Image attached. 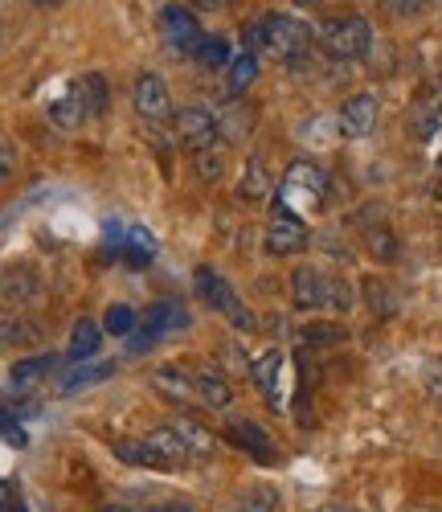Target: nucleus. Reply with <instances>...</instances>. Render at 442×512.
Returning <instances> with one entry per match:
<instances>
[{
    "label": "nucleus",
    "mask_w": 442,
    "mask_h": 512,
    "mask_svg": "<svg viewBox=\"0 0 442 512\" xmlns=\"http://www.w3.org/2000/svg\"><path fill=\"white\" fill-rule=\"evenodd\" d=\"M299 5H316V0H299Z\"/></svg>",
    "instance_id": "43"
},
{
    "label": "nucleus",
    "mask_w": 442,
    "mask_h": 512,
    "mask_svg": "<svg viewBox=\"0 0 442 512\" xmlns=\"http://www.w3.org/2000/svg\"><path fill=\"white\" fill-rule=\"evenodd\" d=\"M271 173H267V164L262 160H246L242 168V181H238V201H250V205H262V201H271Z\"/></svg>",
    "instance_id": "18"
},
{
    "label": "nucleus",
    "mask_w": 442,
    "mask_h": 512,
    "mask_svg": "<svg viewBox=\"0 0 442 512\" xmlns=\"http://www.w3.org/2000/svg\"><path fill=\"white\" fill-rule=\"evenodd\" d=\"M279 508V492L271 484H254L238 496V512H275Z\"/></svg>",
    "instance_id": "29"
},
{
    "label": "nucleus",
    "mask_w": 442,
    "mask_h": 512,
    "mask_svg": "<svg viewBox=\"0 0 442 512\" xmlns=\"http://www.w3.org/2000/svg\"><path fill=\"white\" fill-rule=\"evenodd\" d=\"M324 197H328V173L312 160H295L279 185V209L303 218V213H316Z\"/></svg>",
    "instance_id": "1"
},
{
    "label": "nucleus",
    "mask_w": 442,
    "mask_h": 512,
    "mask_svg": "<svg viewBox=\"0 0 442 512\" xmlns=\"http://www.w3.org/2000/svg\"><path fill=\"white\" fill-rule=\"evenodd\" d=\"M426 5H430V0H385V9L393 17H418Z\"/></svg>",
    "instance_id": "37"
},
{
    "label": "nucleus",
    "mask_w": 442,
    "mask_h": 512,
    "mask_svg": "<svg viewBox=\"0 0 442 512\" xmlns=\"http://www.w3.org/2000/svg\"><path fill=\"white\" fill-rule=\"evenodd\" d=\"M152 390L164 394L168 402H193L197 398V377H189L185 369H156Z\"/></svg>",
    "instance_id": "20"
},
{
    "label": "nucleus",
    "mask_w": 442,
    "mask_h": 512,
    "mask_svg": "<svg viewBox=\"0 0 442 512\" xmlns=\"http://www.w3.org/2000/svg\"><path fill=\"white\" fill-rule=\"evenodd\" d=\"M422 386H426V394H430L434 402H442V357H430V361L422 365Z\"/></svg>",
    "instance_id": "35"
},
{
    "label": "nucleus",
    "mask_w": 442,
    "mask_h": 512,
    "mask_svg": "<svg viewBox=\"0 0 442 512\" xmlns=\"http://www.w3.org/2000/svg\"><path fill=\"white\" fill-rule=\"evenodd\" d=\"M226 439H230L234 447H242L246 455H254L258 463H275V443H271V439H267V431H262L258 422H250V418H238V422H230Z\"/></svg>",
    "instance_id": "13"
},
{
    "label": "nucleus",
    "mask_w": 442,
    "mask_h": 512,
    "mask_svg": "<svg viewBox=\"0 0 442 512\" xmlns=\"http://www.w3.org/2000/svg\"><path fill=\"white\" fill-rule=\"evenodd\" d=\"M193 287H197V295H201V300L209 304V308H217L221 316H226L238 332H254V316L246 312V304L238 300V295H234V287L226 283V279H221L213 267H201L197 275H193Z\"/></svg>",
    "instance_id": "4"
},
{
    "label": "nucleus",
    "mask_w": 442,
    "mask_h": 512,
    "mask_svg": "<svg viewBox=\"0 0 442 512\" xmlns=\"http://www.w3.org/2000/svg\"><path fill=\"white\" fill-rule=\"evenodd\" d=\"M119 259L127 267H148L156 259V238L148 226H127L123 230V242H119Z\"/></svg>",
    "instance_id": "16"
},
{
    "label": "nucleus",
    "mask_w": 442,
    "mask_h": 512,
    "mask_svg": "<svg viewBox=\"0 0 442 512\" xmlns=\"http://www.w3.org/2000/svg\"><path fill=\"white\" fill-rule=\"evenodd\" d=\"M320 46L328 58L336 62H357L373 50V25L357 13H344V17H328L320 25Z\"/></svg>",
    "instance_id": "2"
},
{
    "label": "nucleus",
    "mask_w": 442,
    "mask_h": 512,
    "mask_svg": "<svg viewBox=\"0 0 442 512\" xmlns=\"http://www.w3.org/2000/svg\"><path fill=\"white\" fill-rule=\"evenodd\" d=\"M320 246H324L328 254H336L340 263H348V259H352V250H348V246H344V242H340L336 234H320Z\"/></svg>",
    "instance_id": "38"
},
{
    "label": "nucleus",
    "mask_w": 442,
    "mask_h": 512,
    "mask_svg": "<svg viewBox=\"0 0 442 512\" xmlns=\"http://www.w3.org/2000/svg\"><path fill=\"white\" fill-rule=\"evenodd\" d=\"M41 300V275L25 263H13L0 271V308H9V312H25Z\"/></svg>",
    "instance_id": "5"
},
{
    "label": "nucleus",
    "mask_w": 442,
    "mask_h": 512,
    "mask_svg": "<svg viewBox=\"0 0 442 512\" xmlns=\"http://www.w3.org/2000/svg\"><path fill=\"white\" fill-rule=\"evenodd\" d=\"M340 136L348 140H365L373 136V127H377V99L369 91H357V95H348L344 107H340Z\"/></svg>",
    "instance_id": "9"
},
{
    "label": "nucleus",
    "mask_w": 442,
    "mask_h": 512,
    "mask_svg": "<svg viewBox=\"0 0 442 512\" xmlns=\"http://www.w3.org/2000/svg\"><path fill=\"white\" fill-rule=\"evenodd\" d=\"M262 242H267V254H275V259H287V254L307 250L312 234H307L303 218H295V213L279 209V213H275V222L267 226V238H262Z\"/></svg>",
    "instance_id": "8"
},
{
    "label": "nucleus",
    "mask_w": 442,
    "mask_h": 512,
    "mask_svg": "<svg viewBox=\"0 0 442 512\" xmlns=\"http://www.w3.org/2000/svg\"><path fill=\"white\" fill-rule=\"evenodd\" d=\"M361 291H365V300H369V308H373V312H377L381 320L397 312V300H393V291H389V287H385L381 279H365V287H361Z\"/></svg>",
    "instance_id": "33"
},
{
    "label": "nucleus",
    "mask_w": 442,
    "mask_h": 512,
    "mask_svg": "<svg viewBox=\"0 0 442 512\" xmlns=\"http://www.w3.org/2000/svg\"><path fill=\"white\" fill-rule=\"evenodd\" d=\"M54 365H58V357H54V353H41V357L17 361V365H13V373H9V381H13L17 390H29V386H37V381L46 377V373H50Z\"/></svg>",
    "instance_id": "25"
},
{
    "label": "nucleus",
    "mask_w": 442,
    "mask_h": 512,
    "mask_svg": "<svg viewBox=\"0 0 442 512\" xmlns=\"http://www.w3.org/2000/svg\"><path fill=\"white\" fill-rule=\"evenodd\" d=\"M303 336L312 340V345H340V340H344V328H340V324H312Z\"/></svg>",
    "instance_id": "36"
},
{
    "label": "nucleus",
    "mask_w": 442,
    "mask_h": 512,
    "mask_svg": "<svg viewBox=\"0 0 442 512\" xmlns=\"http://www.w3.org/2000/svg\"><path fill=\"white\" fill-rule=\"evenodd\" d=\"M197 398L209 406V410H226L234 402V386L226 377H217V373H201L197 377Z\"/></svg>",
    "instance_id": "24"
},
{
    "label": "nucleus",
    "mask_w": 442,
    "mask_h": 512,
    "mask_svg": "<svg viewBox=\"0 0 442 512\" xmlns=\"http://www.w3.org/2000/svg\"><path fill=\"white\" fill-rule=\"evenodd\" d=\"M140 324L152 328L156 336H168V332H185L193 320H189V308H185L181 300H160V304H152V308L144 312Z\"/></svg>",
    "instance_id": "14"
},
{
    "label": "nucleus",
    "mask_w": 442,
    "mask_h": 512,
    "mask_svg": "<svg viewBox=\"0 0 442 512\" xmlns=\"http://www.w3.org/2000/svg\"><path fill=\"white\" fill-rule=\"evenodd\" d=\"M115 459L127 463V467H168V463L148 447V439H123V443H115Z\"/></svg>",
    "instance_id": "26"
},
{
    "label": "nucleus",
    "mask_w": 442,
    "mask_h": 512,
    "mask_svg": "<svg viewBox=\"0 0 442 512\" xmlns=\"http://www.w3.org/2000/svg\"><path fill=\"white\" fill-rule=\"evenodd\" d=\"M136 328H140V316L131 312L127 304H111V308L103 312V332H111V336H123V340H127Z\"/></svg>",
    "instance_id": "30"
},
{
    "label": "nucleus",
    "mask_w": 442,
    "mask_h": 512,
    "mask_svg": "<svg viewBox=\"0 0 442 512\" xmlns=\"http://www.w3.org/2000/svg\"><path fill=\"white\" fill-rule=\"evenodd\" d=\"M13 164H17L13 148H9V144H0V185H5V181H9V173H13Z\"/></svg>",
    "instance_id": "39"
},
{
    "label": "nucleus",
    "mask_w": 442,
    "mask_h": 512,
    "mask_svg": "<svg viewBox=\"0 0 442 512\" xmlns=\"http://www.w3.org/2000/svg\"><path fill=\"white\" fill-rule=\"evenodd\" d=\"M91 115V99H86V78H74L70 87L50 103V119L62 127V132H78Z\"/></svg>",
    "instance_id": "11"
},
{
    "label": "nucleus",
    "mask_w": 442,
    "mask_h": 512,
    "mask_svg": "<svg viewBox=\"0 0 442 512\" xmlns=\"http://www.w3.org/2000/svg\"><path fill=\"white\" fill-rule=\"evenodd\" d=\"M103 320H91V316H82L74 328H70V345H66V357L70 361H91L103 345Z\"/></svg>",
    "instance_id": "15"
},
{
    "label": "nucleus",
    "mask_w": 442,
    "mask_h": 512,
    "mask_svg": "<svg viewBox=\"0 0 442 512\" xmlns=\"http://www.w3.org/2000/svg\"><path fill=\"white\" fill-rule=\"evenodd\" d=\"M352 304H357V291H352L340 275L336 279H328V308H336V312H348Z\"/></svg>",
    "instance_id": "34"
},
{
    "label": "nucleus",
    "mask_w": 442,
    "mask_h": 512,
    "mask_svg": "<svg viewBox=\"0 0 442 512\" xmlns=\"http://www.w3.org/2000/svg\"><path fill=\"white\" fill-rule=\"evenodd\" d=\"M172 426H176V435L185 439V447H189V455H193V459H209V455L217 451V435L209 431L205 422H197V418L181 414V418H176Z\"/></svg>",
    "instance_id": "19"
},
{
    "label": "nucleus",
    "mask_w": 442,
    "mask_h": 512,
    "mask_svg": "<svg viewBox=\"0 0 442 512\" xmlns=\"http://www.w3.org/2000/svg\"><path fill=\"white\" fill-rule=\"evenodd\" d=\"M226 74H230V95L238 99L246 87H250V82L258 78V54H238V58H230V66H226Z\"/></svg>",
    "instance_id": "27"
},
{
    "label": "nucleus",
    "mask_w": 442,
    "mask_h": 512,
    "mask_svg": "<svg viewBox=\"0 0 442 512\" xmlns=\"http://www.w3.org/2000/svg\"><path fill=\"white\" fill-rule=\"evenodd\" d=\"M221 353L230 357V361H226V369H246V353H242L238 345H230V340H226V345H221Z\"/></svg>",
    "instance_id": "40"
},
{
    "label": "nucleus",
    "mask_w": 442,
    "mask_h": 512,
    "mask_svg": "<svg viewBox=\"0 0 442 512\" xmlns=\"http://www.w3.org/2000/svg\"><path fill=\"white\" fill-rule=\"evenodd\" d=\"M262 25V50L271 58H283V62H299L307 50H312V29H307L299 17L291 13H267L258 21Z\"/></svg>",
    "instance_id": "3"
},
{
    "label": "nucleus",
    "mask_w": 442,
    "mask_h": 512,
    "mask_svg": "<svg viewBox=\"0 0 442 512\" xmlns=\"http://www.w3.org/2000/svg\"><path fill=\"white\" fill-rule=\"evenodd\" d=\"M156 21H160L164 41H168L176 54H193V50H197V41L205 37L201 25H197V17H193V9H185V5H164Z\"/></svg>",
    "instance_id": "6"
},
{
    "label": "nucleus",
    "mask_w": 442,
    "mask_h": 512,
    "mask_svg": "<svg viewBox=\"0 0 442 512\" xmlns=\"http://www.w3.org/2000/svg\"><path fill=\"white\" fill-rule=\"evenodd\" d=\"M279 373H283V353L279 349H267L254 365H250V377H254V386L267 394L275 406H279Z\"/></svg>",
    "instance_id": "21"
},
{
    "label": "nucleus",
    "mask_w": 442,
    "mask_h": 512,
    "mask_svg": "<svg viewBox=\"0 0 442 512\" xmlns=\"http://www.w3.org/2000/svg\"><path fill=\"white\" fill-rule=\"evenodd\" d=\"M41 5H58V0H41Z\"/></svg>",
    "instance_id": "44"
},
{
    "label": "nucleus",
    "mask_w": 442,
    "mask_h": 512,
    "mask_svg": "<svg viewBox=\"0 0 442 512\" xmlns=\"http://www.w3.org/2000/svg\"><path fill=\"white\" fill-rule=\"evenodd\" d=\"M193 168H197V177L205 181V185H213V181H221V173H226V152H221L217 144H209V148H201V152H193Z\"/></svg>",
    "instance_id": "28"
},
{
    "label": "nucleus",
    "mask_w": 442,
    "mask_h": 512,
    "mask_svg": "<svg viewBox=\"0 0 442 512\" xmlns=\"http://www.w3.org/2000/svg\"><path fill=\"white\" fill-rule=\"evenodd\" d=\"M365 246H369L373 259H381V263L397 259V238H393L389 226H365Z\"/></svg>",
    "instance_id": "32"
},
{
    "label": "nucleus",
    "mask_w": 442,
    "mask_h": 512,
    "mask_svg": "<svg viewBox=\"0 0 442 512\" xmlns=\"http://www.w3.org/2000/svg\"><path fill=\"white\" fill-rule=\"evenodd\" d=\"M74 369L62 377V398H70V394H78L82 386H99V381H107L111 373H115V361H70Z\"/></svg>",
    "instance_id": "17"
},
{
    "label": "nucleus",
    "mask_w": 442,
    "mask_h": 512,
    "mask_svg": "<svg viewBox=\"0 0 442 512\" xmlns=\"http://www.w3.org/2000/svg\"><path fill=\"white\" fill-rule=\"evenodd\" d=\"M152 512H193V508L189 504H156Z\"/></svg>",
    "instance_id": "41"
},
{
    "label": "nucleus",
    "mask_w": 442,
    "mask_h": 512,
    "mask_svg": "<svg viewBox=\"0 0 442 512\" xmlns=\"http://www.w3.org/2000/svg\"><path fill=\"white\" fill-rule=\"evenodd\" d=\"M172 132H176V140H181L189 152H201V148L217 144L221 127H217V119H213L205 107H185V111H176Z\"/></svg>",
    "instance_id": "7"
},
{
    "label": "nucleus",
    "mask_w": 442,
    "mask_h": 512,
    "mask_svg": "<svg viewBox=\"0 0 442 512\" xmlns=\"http://www.w3.org/2000/svg\"><path fill=\"white\" fill-rule=\"evenodd\" d=\"M291 304L299 312H312L328 304V275H320L316 267H295L291 271Z\"/></svg>",
    "instance_id": "12"
},
{
    "label": "nucleus",
    "mask_w": 442,
    "mask_h": 512,
    "mask_svg": "<svg viewBox=\"0 0 442 512\" xmlns=\"http://www.w3.org/2000/svg\"><path fill=\"white\" fill-rule=\"evenodd\" d=\"M131 103H136V115L148 123H160L172 115V99H168V87L160 74H140L136 87H131Z\"/></svg>",
    "instance_id": "10"
},
{
    "label": "nucleus",
    "mask_w": 442,
    "mask_h": 512,
    "mask_svg": "<svg viewBox=\"0 0 442 512\" xmlns=\"http://www.w3.org/2000/svg\"><path fill=\"white\" fill-rule=\"evenodd\" d=\"M221 5H230V0H197V9H221Z\"/></svg>",
    "instance_id": "42"
},
{
    "label": "nucleus",
    "mask_w": 442,
    "mask_h": 512,
    "mask_svg": "<svg viewBox=\"0 0 442 512\" xmlns=\"http://www.w3.org/2000/svg\"><path fill=\"white\" fill-rule=\"evenodd\" d=\"M33 324H25L17 312H9V308H0V349H13V345H25V340L33 336L29 332Z\"/></svg>",
    "instance_id": "31"
},
{
    "label": "nucleus",
    "mask_w": 442,
    "mask_h": 512,
    "mask_svg": "<svg viewBox=\"0 0 442 512\" xmlns=\"http://www.w3.org/2000/svg\"><path fill=\"white\" fill-rule=\"evenodd\" d=\"M193 62L205 66V70H226L230 66V41L217 37V33H205L193 50Z\"/></svg>",
    "instance_id": "23"
},
{
    "label": "nucleus",
    "mask_w": 442,
    "mask_h": 512,
    "mask_svg": "<svg viewBox=\"0 0 442 512\" xmlns=\"http://www.w3.org/2000/svg\"><path fill=\"white\" fill-rule=\"evenodd\" d=\"M144 439H148V447H152L168 467L193 459V455H189V447H185V439L176 435V426H156V431H152V435H144Z\"/></svg>",
    "instance_id": "22"
}]
</instances>
